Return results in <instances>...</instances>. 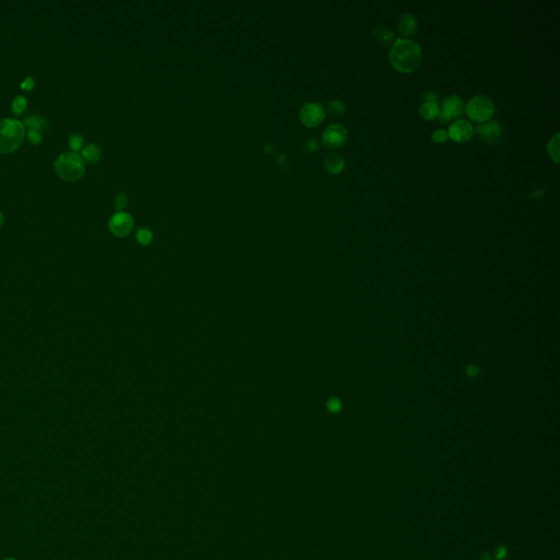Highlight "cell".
Segmentation results:
<instances>
[{
	"mask_svg": "<svg viewBox=\"0 0 560 560\" xmlns=\"http://www.w3.org/2000/svg\"><path fill=\"white\" fill-rule=\"evenodd\" d=\"M4 560H16V559H14V558H6V559H4Z\"/></svg>",
	"mask_w": 560,
	"mask_h": 560,
	"instance_id": "4dcf8cb0",
	"label": "cell"
},
{
	"mask_svg": "<svg viewBox=\"0 0 560 560\" xmlns=\"http://www.w3.org/2000/svg\"><path fill=\"white\" fill-rule=\"evenodd\" d=\"M345 166H346V162L344 160V158L340 154H332L328 156L324 161V166L326 168V171L332 175H337L342 173L344 171V168H345Z\"/></svg>",
	"mask_w": 560,
	"mask_h": 560,
	"instance_id": "7c38bea8",
	"label": "cell"
},
{
	"mask_svg": "<svg viewBox=\"0 0 560 560\" xmlns=\"http://www.w3.org/2000/svg\"><path fill=\"white\" fill-rule=\"evenodd\" d=\"M137 240L140 244L148 245L154 240L152 232L148 229H139L137 231Z\"/></svg>",
	"mask_w": 560,
	"mask_h": 560,
	"instance_id": "44dd1931",
	"label": "cell"
},
{
	"mask_svg": "<svg viewBox=\"0 0 560 560\" xmlns=\"http://www.w3.org/2000/svg\"><path fill=\"white\" fill-rule=\"evenodd\" d=\"M24 127H28V130H38L42 132L48 128V122L42 116L30 115L24 120Z\"/></svg>",
	"mask_w": 560,
	"mask_h": 560,
	"instance_id": "2e32d148",
	"label": "cell"
},
{
	"mask_svg": "<svg viewBox=\"0 0 560 560\" xmlns=\"http://www.w3.org/2000/svg\"><path fill=\"white\" fill-rule=\"evenodd\" d=\"M318 149H320V142H318V139L310 138L304 142V150L308 154L316 152Z\"/></svg>",
	"mask_w": 560,
	"mask_h": 560,
	"instance_id": "cb8c5ba5",
	"label": "cell"
},
{
	"mask_svg": "<svg viewBox=\"0 0 560 560\" xmlns=\"http://www.w3.org/2000/svg\"><path fill=\"white\" fill-rule=\"evenodd\" d=\"M328 114L330 116L337 118V116H340L346 112V106L342 101L334 100V101L330 102L328 106Z\"/></svg>",
	"mask_w": 560,
	"mask_h": 560,
	"instance_id": "ac0fdd59",
	"label": "cell"
},
{
	"mask_svg": "<svg viewBox=\"0 0 560 560\" xmlns=\"http://www.w3.org/2000/svg\"><path fill=\"white\" fill-rule=\"evenodd\" d=\"M102 150L96 144H90L86 146V147L81 151V156L84 158V162L89 163H96L101 159Z\"/></svg>",
	"mask_w": 560,
	"mask_h": 560,
	"instance_id": "9a60e30c",
	"label": "cell"
},
{
	"mask_svg": "<svg viewBox=\"0 0 560 560\" xmlns=\"http://www.w3.org/2000/svg\"><path fill=\"white\" fill-rule=\"evenodd\" d=\"M480 560H492V557L489 552H485V554H482Z\"/></svg>",
	"mask_w": 560,
	"mask_h": 560,
	"instance_id": "f1b7e54d",
	"label": "cell"
},
{
	"mask_svg": "<svg viewBox=\"0 0 560 560\" xmlns=\"http://www.w3.org/2000/svg\"><path fill=\"white\" fill-rule=\"evenodd\" d=\"M84 142V139L82 136L79 135V134H72L68 138V146L70 149L74 150V152H77V151L82 149Z\"/></svg>",
	"mask_w": 560,
	"mask_h": 560,
	"instance_id": "d6986e66",
	"label": "cell"
},
{
	"mask_svg": "<svg viewBox=\"0 0 560 560\" xmlns=\"http://www.w3.org/2000/svg\"><path fill=\"white\" fill-rule=\"evenodd\" d=\"M114 207L118 210H122L127 206V196L124 192H118L114 198Z\"/></svg>",
	"mask_w": 560,
	"mask_h": 560,
	"instance_id": "603a6c76",
	"label": "cell"
},
{
	"mask_svg": "<svg viewBox=\"0 0 560 560\" xmlns=\"http://www.w3.org/2000/svg\"><path fill=\"white\" fill-rule=\"evenodd\" d=\"M506 556H508V550L504 546L500 545L494 550V558L497 560H504L506 558Z\"/></svg>",
	"mask_w": 560,
	"mask_h": 560,
	"instance_id": "484cf974",
	"label": "cell"
},
{
	"mask_svg": "<svg viewBox=\"0 0 560 560\" xmlns=\"http://www.w3.org/2000/svg\"><path fill=\"white\" fill-rule=\"evenodd\" d=\"M448 132L444 130H436L431 134V140L436 144H444L448 142Z\"/></svg>",
	"mask_w": 560,
	"mask_h": 560,
	"instance_id": "7402d4cb",
	"label": "cell"
},
{
	"mask_svg": "<svg viewBox=\"0 0 560 560\" xmlns=\"http://www.w3.org/2000/svg\"><path fill=\"white\" fill-rule=\"evenodd\" d=\"M348 140V130L345 126L334 124L328 126L323 132L322 142L328 149H340L345 146Z\"/></svg>",
	"mask_w": 560,
	"mask_h": 560,
	"instance_id": "8992f818",
	"label": "cell"
},
{
	"mask_svg": "<svg viewBox=\"0 0 560 560\" xmlns=\"http://www.w3.org/2000/svg\"><path fill=\"white\" fill-rule=\"evenodd\" d=\"M474 132L480 137L484 142L488 144H496L500 142L502 137V127L497 122H485L478 125Z\"/></svg>",
	"mask_w": 560,
	"mask_h": 560,
	"instance_id": "9c48e42d",
	"label": "cell"
},
{
	"mask_svg": "<svg viewBox=\"0 0 560 560\" xmlns=\"http://www.w3.org/2000/svg\"><path fill=\"white\" fill-rule=\"evenodd\" d=\"M464 113V102L458 96H451L442 101L439 114L440 122L443 125L454 118H458Z\"/></svg>",
	"mask_w": 560,
	"mask_h": 560,
	"instance_id": "5b68a950",
	"label": "cell"
},
{
	"mask_svg": "<svg viewBox=\"0 0 560 560\" xmlns=\"http://www.w3.org/2000/svg\"><path fill=\"white\" fill-rule=\"evenodd\" d=\"M28 106V102H26V98L24 96H16L14 100L12 101V105H11V108H12V112L14 114H22L24 110H26Z\"/></svg>",
	"mask_w": 560,
	"mask_h": 560,
	"instance_id": "ffe728a7",
	"label": "cell"
},
{
	"mask_svg": "<svg viewBox=\"0 0 560 560\" xmlns=\"http://www.w3.org/2000/svg\"><path fill=\"white\" fill-rule=\"evenodd\" d=\"M419 116L424 120H434L439 118L440 108L436 101H424L419 106Z\"/></svg>",
	"mask_w": 560,
	"mask_h": 560,
	"instance_id": "4fadbf2b",
	"label": "cell"
},
{
	"mask_svg": "<svg viewBox=\"0 0 560 560\" xmlns=\"http://www.w3.org/2000/svg\"><path fill=\"white\" fill-rule=\"evenodd\" d=\"M134 226H135V222H134L132 216L122 212L113 214L108 221L110 231L118 238H125L130 234Z\"/></svg>",
	"mask_w": 560,
	"mask_h": 560,
	"instance_id": "ba28073f",
	"label": "cell"
},
{
	"mask_svg": "<svg viewBox=\"0 0 560 560\" xmlns=\"http://www.w3.org/2000/svg\"><path fill=\"white\" fill-rule=\"evenodd\" d=\"M26 136V127L12 118L0 120V152L10 154L20 148Z\"/></svg>",
	"mask_w": 560,
	"mask_h": 560,
	"instance_id": "3957f363",
	"label": "cell"
},
{
	"mask_svg": "<svg viewBox=\"0 0 560 560\" xmlns=\"http://www.w3.org/2000/svg\"><path fill=\"white\" fill-rule=\"evenodd\" d=\"M28 140L32 144H38L42 142V139H43V134L40 132L38 130H28Z\"/></svg>",
	"mask_w": 560,
	"mask_h": 560,
	"instance_id": "d4e9b609",
	"label": "cell"
},
{
	"mask_svg": "<svg viewBox=\"0 0 560 560\" xmlns=\"http://www.w3.org/2000/svg\"><path fill=\"white\" fill-rule=\"evenodd\" d=\"M34 80L31 77H26L24 80H23V82L21 84V89L26 92H30L32 91V89L34 88Z\"/></svg>",
	"mask_w": 560,
	"mask_h": 560,
	"instance_id": "4316f807",
	"label": "cell"
},
{
	"mask_svg": "<svg viewBox=\"0 0 560 560\" xmlns=\"http://www.w3.org/2000/svg\"><path fill=\"white\" fill-rule=\"evenodd\" d=\"M299 118L302 124L306 127H316L324 120L325 110L320 103H306L300 110Z\"/></svg>",
	"mask_w": 560,
	"mask_h": 560,
	"instance_id": "52a82bcc",
	"label": "cell"
},
{
	"mask_svg": "<svg viewBox=\"0 0 560 560\" xmlns=\"http://www.w3.org/2000/svg\"><path fill=\"white\" fill-rule=\"evenodd\" d=\"M422 100H424V101H436V102H438V96L432 92H426L424 96H422Z\"/></svg>",
	"mask_w": 560,
	"mask_h": 560,
	"instance_id": "83f0119b",
	"label": "cell"
},
{
	"mask_svg": "<svg viewBox=\"0 0 560 560\" xmlns=\"http://www.w3.org/2000/svg\"><path fill=\"white\" fill-rule=\"evenodd\" d=\"M465 112L468 118L477 122H485L492 118L494 103L487 96H476L466 104Z\"/></svg>",
	"mask_w": 560,
	"mask_h": 560,
	"instance_id": "277c9868",
	"label": "cell"
},
{
	"mask_svg": "<svg viewBox=\"0 0 560 560\" xmlns=\"http://www.w3.org/2000/svg\"><path fill=\"white\" fill-rule=\"evenodd\" d=\"M388 57L394 69L402 74H410L422 64V52L415 40L398 38L390 48Z\"/></svg>",
	"mask_w": 560,
	"mask_h": 560,
	"instance_id": "6da1fadb",
	"label": "cell"
},
{
	"mask_svg": "<svg viewBox=\"0 0 560 560\" xmlns=\"http://www.w3.org/2000/svg\"><path fill=\"white\" fill-rule=\"evenodd\" d=\"M55 171L58 176L66 182H76L84 176L86 172V162L78 152H64L57 156L55 161Z\"/></svg>",
	"mask_w": 560,
	"mask_h": 560,
	"instance_id": "7a4b0ae2",
	"label": "cell"
},
{
	"mask_svg": "<svg viewBox=\"0 0 560 560\" xmlns=\"http://www.w3.org/2000/svg\"><path fill=\"white\" fill-rule=\"evenodd\" d=\"M398 31L405 36H412L418 32L419 28L417 18L410 14H402L398 20Z\"/></svg>",
	"mask_w": 560,
	"mask_h": 560,
	"instance_id": "8fae6325",
	"label": "cell"
},
{
	"mask_svg": "<svg viewBox=\"0 0 560 560\" xmlns=\"http://www.w3.org/2000/svg\"><path fill=\"white\" fill-rule=\"evenodd\" d=\"M373 38L382 46H388L393 43L394 33L386 26H378L373 30Z\"/></svg>",
	"mask_w": 560,
	"mask_h": 560,
	"instance_id": "5bb4252c",
	"label": "cell"
},
{
	"mask_svg": "<svg viewBox=\"0 0 560 560\" xmlns=\"http://www.w3.org/2000/svg\"><path fill=\"white\" fill-rule=\"evenodd\" d=\"M4 214H2V212H0V226H2V224H4Z\"/></svg>",
	"mask_w": 560,
	"mask_h": 560,
	"instance_id": "f546056e",
	"label": "cell"
},
{
	"mask_svg": "<svg viewBox=\"0 0 560 560\" xmlns=\"http://www.w3.org/2000/svg\"><path fill=\"white\" fill-rule=\"evenodd\" d=\"M547 154L556 163H559V134L557 132L547 144Z\"/></svg>",
	"mask_w": 560,
	"mask_h": 560,
	"instance_id": "e0dca14e",
	"label": "cell"
},
{
	"mask_svg": "<svg viewBox=\"0 0 560 560\" xmlns=\"http://www.w3.org/2000/svg\"><path fill=\"white\" fill-rule=\"evenodd\" d=\"M474 134V127L470 122L465 120H458L453 122L448 132V138L454 140L455 142H468Z\"/></svg>",
	"mask_w": 560,
	"mask_h": 560,
	"instance_id": "30bf717a",
	"label": "cell"
}]
</instances>
